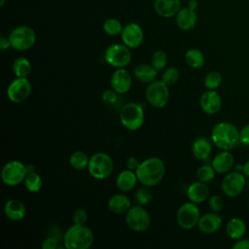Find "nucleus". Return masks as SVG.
I'll list each match as a JSON object with an SVG mask.
<instances>
[{"mask_svg":"<svg viewBox=\"0 0 249 249\" xmlns=\"http://www.w3.org/2000/svg\"><path fill=\"white\" fill-rule=\"evenodd\" d=\"M135 173L142 186L154 187L163 179L165 164L160 158L150 157L140 162Z\"/></svg>","mask_w":249,"mask_h":249,"instance_id":"nucleus-1","label":"nucleus"},{"mask_svg":"<svg viewBox=\"0 0 249 249\" xmlns=\"http://www.w3.org/2000/svg\"><path fill=\"white\" fill-rule=\"evenodd\" d=\"M211 140L219 149L231 151L240 143L239 130L231 123L220 122L211 130Z\"/></svg>","mask_w":249,"mask_h":249,"instance_id":"nucleus-2","label":"nucleus"},{"mask_svg":"<svg viewBox=\"0 0 249 249\" xmlns=\"http://www.w3.org/2000/svg\"><path fill=\"white\" fill-rule=\"evenodd\" d=\"M93 241V232L86 225L74 224L66 230L63 235V244L67 249H89Z\"/></svg>","mask_w":249,"mask_h":249,"instance_id":"nucleus-3","label":"nucleus"},{"mask_svg":"<svg viewBox=\"0 0 249 249\" xmlns=\"http://www.w3.org/2000/svg\"><path fill=\"white\" fill-rule=\"evenodd\" d=\"M121 124L128 130H138L145 121V112L139 103L128 102L120 111Z\"/></svg>","mask_w":249,"mask_h":249,"instance_id":"nucleus-4","label":"nucleus"},{"mask_svg":"<svg viewBox=\"0 0 249 249\" xmlns=\"http://www.w3.org/2000/svg\"><path fill=\"white\" fill-rule=\"evenodd\" d=\"M87 168L91 177L97 180H103L111 175L114 168V162L108 154L98 152L89 158Z\"/></svg>","mask_w":249,"mask_h":249,"instance_id":"nucleus-5","label":"nucleus"},{"mask_svg":"<svg viewBox=\"0 0 249 249\" xmlns=\"http://www.w3.org/2000/svg\"><path fill=\"white\" fill-rule=\"evenodd\" d=\"M8 38L12 49L23 52L34 46L36 42V33L27 25H19L10 32Z\"/></svg>","mask_w":249,"mask_h":249,"instance_id":"nucleus-6","label":"nucleus"},{"mask_svg":"<svg viewBox=\"0 0 249 249\" xmlns=\"http://www.w3.org/2000/svg\"><path fill=\"white\" fill-rule=\"evenodd\" d=\"M27 165L19 160H10L4 164L1 170V180L9 187L18 186L24 182L27 175Z\"/></svg>","mask_w":249,"mask_h":249,"instance_id":"nucleus-7","label":"nucleus"},{"mask_svg":"<svg viewBox=\"0 0 249 249\" xmlns=\"http://www.w3.org/2000/svg\"><path fill=\"white\" fill-rule=\"evenodd\" d=\"M169 87L161 80H155L150 83L145 90L148 103L154 108L160 109L166 106L169 101Z\"/></svg>","mask_w":249,"mask_h":249,"instance_id":"nucleus-8","label":"nucleus"},{"mask_svg":"<svg viewBox=\"0 0 249 249\" xmlns=\"http://www.w3.org/2000/svg\"><path fill=\"white\" fill-rule=\"evenodd\" d=\"M130 49L124 44H112L104 52V60L115 68H124L131 61Z\"/></svg>","mask_w":249,"mask_h":249,"instance_id":"nucleus-9","label":"nucleus"},{"mask_svg":"<svg viewBox=\"0 0 249 249\" xmlns=\"http://www.w3.org/2000/svg\"><path fill=\"white\" fill-rule=\"evenodd\" d=\"M125 223L134 231H144L151 226V217L143 205H132L125 213Z\"/></svg>","mask_w":249,"mask_h":249,"instance_id":"nucleus-10","label":"nucleus"},{"mask_svg":"<svg viewBox=\"0 0 249 249\" xmlns=\"http://www.w3.org/2000/svg\"><path fill=\"white\" fill-rule=\"evenodd\" d=\"M200 218V211L196 203L189 201L183 203L176 212V221L183 230H192L197 226Z\"/></svg>","mask_w":249,"mask_h":249,"instance_id":"nucleus-11","label":"nucleus"},{"mask_svg":"<svg viewBox=\"0 0 249 249\" xmlns=\"http://www.w3.org/2000/svg\"><path fill=\"white\" fill-rule=\"evenodd\" d=\"M245 175L237 171H230L222 180L221 188L224 195L230 197H235L242 193L245 188Z\"/></svg>","mask_w":249,"mask_h":249,"instance_id":"nucleus-12","label":"nucleus"},{"mask_svg":"<svg viewBox=\"0 0 249 249\" xmlns=\"http://www.w3.org/2000/svg\"><path fill=\"white\" fill-rule=\"evenodd\" d=\"M32 86L27 78L17 77L13 80L7 89V96L13 103H21L31 94Z\"/></svg>","mask_w":249,"mask_h":249,"instance_id":"nucleus-13","label":"nucleus"},{"mask_svg":"<svg viewBox=\"0 0 249 249\" xmlns=\"http://www.w3.org/2000/svg\"><path fill=\"white\" fill-rule=\"evenodd\" d=\"M121 37L123 44L129 49H136L141 46L144 40V32L138 23L129 22L124 26Z\"/></svg>","mask_w":249,"mask_h":249,"instance_id":"nucleus-14","label":"nucleus"},{"mask_svg":"<svg viewBox=\"0 0 249 249\" xmlns=\"http://www.w3.org/2000/svg\"><path fill=\"white\" fill-rule=\"evenodd\" d=\"M111 89H113L119 94L127 92L132 85V78L130 73L124 68H117L110 79Z\"/></svg>","mask_w":249,"mask_h":249,"instance_id":"nucleus-15","label":"nucleus"},{"mask_svg":"<svg viewBox=\"0 0 249 249\" xmlns=\"http://www.w3.org/2000/svg\"><path fill=\"white\" fill-rule=\"evenodd\" d=\"M201 110L207 115L218 113L222 107V97L215 89H207L199 98Z\"/></svg>","mask_w":249,"mask_h":249,"instance_id":"nucleus-16","label":"nucleus"},{"mask_svg":"<svg viewBox=\"0 0 249 249\" xmlns=\"http://www.w3.org/2000/svg\"><path fill=\"white\" fill-rule=\"evenodd\" d=\"M175 21L177 26L184 31H189L193 29L197 21V16L196 10L187 6L181 8L177 15L175 16Z\"/></svg>","mask_w":249,"mask_h":249,"instance_id":"nucleus-17","label":"nucleus"},{"mask_svg":"<svg viewBox=\"0 0 249 249\" xmlns=\"http://www.w3.org/2000/svg\"><path fill=\"white\" fill-rule=\"evenodd\" d=\"M222 226V218L216 212H210L200 216L197 228L202 233L211 234L220 230Z\"/></svg>","mask_w":249,"mask_h":249,"instance_id":"nucleus-18","label":"nucleus"},{"mask_svg":"<svg viewBox=\"0 0 249 249\" xmlns=\"http://www.w3.org/2000/svg\"><path fill=\"white\" fill-rule=\"evenodd\" d=\"M4 214L8 220L18 222L25 217L26 207L22 201L16 198H11L4 204Z\"/></svg>","mask_w":249,"mask_h":249,"instance_id":"nucleus-19","label":"nucleus"},{"mask_svg":"<svg viewBox=\"0 0 249 249\" xmlns=\"http://www.w3.org/2000/svg\"><path fill=\"white\" fill-rule=\"evenodd\" d=\"M234 164V158L230 151L222 150L212 160L211 165L217 173L225 174L231 171Z\"/></svg>","mask_w":249,"mask_h":249,"instance_id":"nucleus-20","label":"nucleus"},{"mask_svg":"<svg viewBox=\"0 0 249 249\" xmlns=\"http://www.w3.org/2000/svg\"><path fill=\"white\" fill-rule=\"evenodd\" d=\"M181 0H155L154 10L162 18H172L177 15L181 9Z\"/></svg>","mask_w":249,"mask_h":249,"instance_id":"nucleus-21","label":"nucleus"},{"mask_svg":"<svg viewBox=\"0 0 249 249\" xmlns=\"http://www.w3.org/2000/svg\"><path fill=\"white\" fill-rule=\"evenodd\" d=\"M188 199L196 204L205 201L209 196V188L206 183L196 181L189 185L187 189Z\"/></svg>","mask_w":249,"mask_h":249,"instance_id":"nucleus-22","label":"nucleus"},{"mask_svg":"<svg viewBox=\"0 0 249 249\" xmlns=\"http://www.w3.org/2000/svg\"><path fill=\"white\" fill-rule=\"evenodd\" d=\"M212 152L211 142L202 136L196 137L192 144L193 156L199 160H206Z\"/></svg>","mask_w":249,"mask_h":249,"instance_id":"nucleus-23","label":"nucleus"},{"mask_svg":"<svg viewBox=\"0 0 249 249\" xmlns=\"http://www.w3.org/2000/svg\"><path fill=\"white\" fill-rule=\"evenodd\" d=\"M138 179L135 171L125 169L121 171L116 179V186L117 188L124 193L131 191L137 184Z\"/></svg>","mask_w":249,"mask_h":249,"instance_id":"nucleus-24","label":"nucleus"},{"mask_svg":"<svg viewBox=\"0 0 249 249\" xmlns=\"http://www.w3.org/2000/svg\"><path fill=\"white\" fill-rule=\"evenodd\" d=\"M130 207V199L124 194L113 195L108 200V208L115 214H125Z\"/></svg>","mask_w":249,"mask_h":249,"instance_id":"nucleus-25","label":"nucleus"},{"mask_svg":"<svg viewBox=\"0 0 249 249\" xmlns=\"http://www.w3.org/2000/svg\"><path fill=\"white\" fill-rule=\"evenodd\" d=\"M133 75L139 82L144 84H150L156 80L158 71L153 67L152 64L141 63L134 67Z\"/></svg>","mask_w":249,"mask_h":249,"instance_id":"nucleus-26","label":"nucleus"},{"mask_svg":"<svg viewBox=\"0 0 249 249\" xmlns=\"http://www.w3.org/2000/svg\"><path fill=\"white\" fill-rule=\"evenodd\" d=\"M226 232L228 236L233 240L242 238L246 232L245 222L237 217L231 218L226 226Z\"/></svg>","mask_w":249,"mask_h":249,"instance_id":"nucleus-27","label":"nucleus"},{"mask_svg":"<svg viewBox=\"0 0 249 249\" xmlns=\"http://www.w3.org/2000/svg\"><path fill=\"white\" fill-rule=\"evenodd\" d=\"M185 61L188 66L194 69H199L203 67L205 63V57L201 51L198 49H189L185 53Z\"/></svg>","mask_w":249,"mask_h":249,"instance_id":"nucleus-28","label":"nucleus"},{"mask_svg":"<svg viewBox=\"0 0 249 249\" xmlns=\"http://www.w3.org/2000/svg\"><path fill=\"white\" fill-rule=\"evenodd\" d=\"M12 69H13V73L15 74L16 77L27 78V76L31 73L32 65H31V62L29 61V59H27L26 57L20 56L14 60Z\"/></svg>","mask_w":249,"mask_h":249,"instance_id":"nucleus-29","label":"nucleus"},{"mask_svg":"<svg viewBox=\"0 0 249 249\" xmlns=\"http://www.w3.org/2000/svg\"><path fill=\"white\" fill-rule=\"evenodd\" d=\"M89 161V158L87 153L83 151H75L71 154L69 158V163L72 168L76 170H83L88 167Z\"/></svg>","mask_w":249,"mask_h":249,"instance_id":"nucleus-30","label":"nucleus"},{"mask_svg":"<svg viewBox=\"0 0 249 249\" xmlns=\"http://www.w3.org/2000/svg\"><path fill=\"white\" fill-rule=\"evenodd\" d=\"M23 183H24L26 190L31 193H37L43 187L42 177L35 171L27 172V175H26Z\"/></svg>","mask_w":249,"mask_h":249,"instance_id":"nucleus-31","label":"nucleus"},{"mask_svg":"<svg viewBox=\"0 0 249 249\" xmlns=\"http://www.w3.org/2000/svg\"><path fill=\"white\" fill-rule=\"evenodd\" d=\"M123 28L124 25L122 22L115 18H109L103 23V30L109 36H117L119 34L121 35Z\"/></svg>","mask_w":249,"mask_h":249,"instance_id":"nucleus-32","label":"nucleus"},{"mask_svg":"<svg viewBox=\"0 0 249 249\" xmlns=\"http://www.w3.org/2000/svg\"><path fill=\"white\" fill-rule=\"evenodd\" d=\"M215 172L216 171L212 165L203 164L197 168L196 178L198 181H201L203 183H208L214 179Z\"/></svg>","mask_w":249,"mask_h":249,"instance_id":"nucleus-33","label":"nucleus"},{"mask_svg":"<svg viewBox=\"0 0 249 249\" xmlns=\"http://www.w3.org/2000/svg\"><path fill=\"white\" fill-rule=\"evenodd\" d=\"M222 80H223V77L221 73H219L218 71H211L204 78V81H203L204 87L207 89H216L217 88L220 87Z\"/></svg>","mask_w":249,"mask_h":249,"instance_id":"nucleus-34","label":"nucleus"},{"mask_svg":"<svg viewBox=\"0 0 249 249\" xmlns=\"http://www.w3.org/2000/svg\"><path fill=\"white\" fill-rule=\"evenodd\" d=\"M151 64L158 72L164 69L167 64L166 53L160 50L154 52V53L152 54V58H151Z\"/></svg>","mask_w":249,"mask_h":249,"instance_id":"nucleus-35","label":"nucleus"},{"mask_svg":"<svg viewBox=\"0 0 249 249\" xmlns=\"http://www.w3.org/2000/svg\"><path fill=\"white\" fill-rule=\"evenodd\" d=\"M180 77L179 70L176 67H169L165 69L161 75V81L168 87L175 85Z\"/></svg>","mask_w":249,"mask_h":249,"instance_id":"nucleus-36","label":"nucleus"},{"mask_svg":"<svg viewBox=\"0 0 249 249\" xmlns=\"http://www.w3.org/2000/svg\"><path fill=\"white\" fill-rule=\"evenodd\" d=\"M153 198V194L149 187H142L138 189L135 193V200L140 205H146L148 204Z\"/></svg>","mask_w":249,"mask_h":249,"instance_id":"nucleus-37","label":"nucleus"},{"mask_svg":"<svg viewBox=\"0 0 249 249\" xmlns=\"http://www.w3.org/2000/svg\"><path fill=\"white\" fill-rule=\"evenodd\" d=\"M223 199L220 196L213 195L208 198V206L212 212H220L223 208Z\"/></svg>","mask_w":249,"mask_h":249,"instance_id":"nucleus-38","label":"nucleus"},{"mask_svg":"<svg viewBox=\"0 0 249 249\" xmlns=\"http://www.w3.org/2000/svg\"><path fill=\"white\" fill-rule=\"evenodd\" d=\"M73 223L76 225H86L88 221V213L84 208H77L72 215Z\"/></svg>","mask_w":249,"mask_h":249,"instance_id":"nucleus-39","label":"nucleus"},{"mask_svg":"<svg viewBox=\"0 0 249 249\" xmlns=\"http://www.w3.org/2000/svg\"><path fill=\"white\" fill-rule=\"evenodd\" d=\"M118 92H116L113 89H105L103 93L101 94V99L105 104L112 105L115 104L118 100Z\"/></svg>","mask_w":249,"mask_h":249,"instance_id":"nucleus-40","label":"nucleus"},{"mask_svg":"<svg viewBox=\"0 0 249 249\" xmlns=\"http://www.w3.org/2000/svg\"><path fill=\"white\" fill-rule=\"evenodd\" d=\"M41 247L43 249H56L58 247V241L56 240L55 237L49 236L42 241Z\"/></svg>","mask_w":249,"mask_h":249,"instance_id":"nucleus-41","label":"nucleus"},{"mask_svg":"<svg viewBox=\"0 0 249 249\" xmlns=\"http://www.w3.org/2000/svg\"><path fill=\"white\" fill-rule=\"evenodd\" d=\"M239 141L244 146H249V124L239 130Z\"/></svg>","mask_w":249,"mask_h":249,"instance_id":"nucleus-42","label":"nucleus"},{"mask_svg":"<svg viewBox=\"0 0 249 249\" xmlns=\"http://www.w3.org/2000/svg\"><path fill=\"white\" fill-rule=\"evenodd\" d=\"M232 249H249V238H240L234 242Z\"/></svg>","mask_w":249,"mask_h":249,"instance_id":"nucleus-43","label":"nucleus"},{"mask_svg":"<svg viewBox=\"0 0 249 249\" xmlns=\"http://www.w3.org/2000/svg\"><path fill=\"white\" fill-rule=\"evenodd\" d=\"M140 162L138 161V160L134 157H130L126 160L125 161V165H126V168L129 169V170H132V171H135L137 169V167L139 166Z\"/></svg>","mask_w":249,"mask_h":249,"instance_id":"nucleus-44","label":"nucleus"},{"mask_svg":"<svg viewBox=\"0 0 249 249\" xmlns=\"http://www.w3.org/2000/svg\"><path fill=\"white\" fill-rule=\"evenodd\" d=\"M9 48H11V44H10L9 38L2 35L0 37V49H1V51H5V50H7Z\"/></svg>","mask_w":249,"mask_h":249,"instance_id":"nucleus-45","label":"nucleus"},{"mask_svg":"<svg viewBox=\"0 0 249 249\" xmlns=\"http://www.w3.org/2000/svg\"><path fill=\"white\" fill-rule=\"evenodd\" d=\"M242 173L249 178V160L242 165V169H241Z\"/></svg>","mask_w":249,"mask_h":249,"instance_id":"nucleus-46","label":"nucleus"},{"mask_svg":"<svg viewBox=\"0 0 249 249\" xmlns=\"http://www.w3.org/2000/svg\"><path fill=\"white\" fill-rule=\"evenodd\" d=\"M188 6L196 10V9L197 8V6H198V2H197L196 0H190V1H189V4H188Z\"/></svg>","mask_w":249,"mask_h":249,"instance_id":"nucleus-47","label":"nucleus"},{"mask_svg":"<svg viewBox=\"0 0 249 249\" xmlns=\"http://www.w3.org/2000/svg\"><path fill=\"white\" fill-rule=\"evenodd\" d=\"M5 2H6V0H0V6L3 7L5 5Z\"/></svg>","mask_w":249,"mask_h":249,"instance_id":"nucleus-48","label":"nucleus"}]
</instances>
